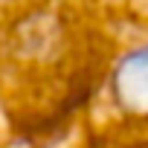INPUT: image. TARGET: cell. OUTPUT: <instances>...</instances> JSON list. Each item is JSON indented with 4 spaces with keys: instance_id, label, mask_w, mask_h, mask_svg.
Listing matches in <instances>:
<instances>
[{
    "instance_id": "1",
    "label": "cell",
    "mask_w": 148,
    "mask_h": 148,
    "mask_svg": "<svg viewBox=\"0 0 148 148\" xmlns=\"http://www.w3.org/2000/svg\"><path fill=\"white\" fill-rule=\"evenodd\" d=\"M84 0H0V113L21 148H44L99 82Z\"/></svg>"
},
{
    "instance_id": "2",
    "label": "cell",
    "mask_w": 148,
    "mask_h": 148,
    "mask_svg": "<svg viewBox=\"0 0 148 148\" xmlns=\"http://www.w3.org/2000/svg\"><path fill=\"white\" fill-rule=\"evenodd\" d=\"M108 102L125 119H148V41L122 52L105 76Z\"/></svg>"
}]
</instances>
